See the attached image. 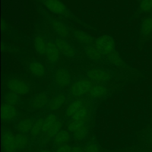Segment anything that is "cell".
I'll return each mask as SVG.
<instances>
[{
	"label": "cell",
	"instance_id": "4",
	"mask_svg": "<svg viewBox=\"0 0 152 152\" xmlns=\"http://www.w3.org/2000/svg\"><path fill=\"white\" fill-rule=\"evenodd\" d=\"M87 78L91 81L97 83H103L109 81L112 78L110 71L100 68H94L88 69L86 73Z\"/></svg>",
	"mask_w": 152,
	"mask_h": 152
},
{
	"label": "cell",
	"instance_id": "27",
	"mask_svg": "<svg viewBox=\"0 0 152 152\" xmlns=\"http://www.w3.org/2000/svg\"><path fill=\"white\" fill-rule=\"evenodd\" d=\"M43 119L42 118L37 119L33 124V127L30 131V135L32 137H36L39 135L40 132H42Z\"/></svg>",
	"mask_w": 152,
	"mask_h": 152
},
{
	"label": "cell",
	"instance_id": "19",
	"mask_svg": "<svg viewBox=\"0 0 152 152\" xmlns=\"http://www.w3.org/2000/svg\"><path fill=\"white\" fill-rule=\"evenodd\" d=\"M107 93V88L104 86L99 84L93 86L88 93V94L92 98L98 99L104 96Z\"/></svg>",
	"mask_w": 152,
	"mask_h": 152
},
{
	"label": "cell",
	"instance_id": "26",
	"mask_svg": "<svg viewBox=\"0 0 152 152\" xmlns=\"http://www.w3.org/2000/svg\"><path fill=\"white\" fill-rule=\"evenodd\" d=\"M86 125V121L72 119L68 125V129L71 132H75Z\"/></svg>",
	"mask_w": 152,
	"mask_h": 152
},
{
	"label": "cell",
	"instance_id": "2",
	"mask_svg": "<svg viewBox=\"0 0 152 152\" xmlns=\"http://www.w3.org/2000/svg\"><path fill=\"white\" fill-rule=\"evenodd\" d=\"M94 46L102 55L107 56L115 51V43L113 38L108 34H103L96 39Z\"/></svg>",
	"mask_w": 152,
	"mask_h": 152
},
{
	"label": "cell",
	"instance_id": "20",
	"mask_svg": "<svg viewBox=\"0 0 152 152\" xmlns=\"http://www.w3.org/2000/svg\"><path fill=\"white\" fill-rule=\"evenodd\" d=\"M84 106V102L82 100H80V99L75 100L71 103H70L66 107V111H65V115L68 117L72 118L74 116V115Z\"/></svg>",
	"mask_w": 152,
	"mask_h": 152
},
{
	"label": "cell",
	"instance_id": "30",
	"mask_svg": "<svg viewBox=\"0 0 152 152\" xmlns=\"http://www.w3.org/2000/svg\"><path fill=\"white\" fill-rule=\"evenodd\" d=\"M88 134V128L86 125L73 133V138L77 141H81L86 138Z\"/></svg>",
	"mask_w": 152,
	"mask_h": 152
},
{
	"label": "cell",
	"instance_id": "6",
	"mask_svg": "<svg viewBox=\"0 0 152 152\" xmlns=\"http://www.w3.org/2000/svg\"><path fill=\"white\" fill-rule=\"evenodd\" d=\"M53 81L56 87L65 88L71 84V76L66 69L60 67L54 72Z\"/></svg>",
	"mask_w": 152,
	"mask_h": 152
},
{
	"label": "cell",
	"instance_id": "22",
	"mask_svg": "<svg viewBox=\"0 0 152 152\" xmlns=\"http://www.w3.org/2000/svg\"><path fill=\"white\" fill-rule=\"evenodd\" d=\"M34 122L30 119H25L20 121L17 125V129L20 133L30 132Z\"/></svg>",
	"mask_w": 152,
	"mask_h": 152
},
{
	"label": "cell",
	"instance_id": "23",
	"mask_svg": "<svg viewBox=\"0 0 152 152\" xmlns=\"http://www.w3.org/2000/svg\"><path fill=\"white\" fill-rule=\"evenodd\" d=\"M15 139L17 150L24 149L28 145V137L24 133H18L16 134L15 135Z\"/></svg>",
	"mask_w": 152,
	"mask_h": 152
},
{
	"label": "cell",
	"instance_id": "8",
	"mask_svg": "<svg viewBox=\"0 0 152 152\" xmlns=\"http://www.w3.org/2000/svg\"><path fill=\"white\" fill-rule=\"evenodd\" d=\"M60 54L61 53L55 42L51 40L48 41L46 52V56L48 62L51 65H55L58 62Z\"/></svg>",
	"mask_w": 152,
	"mask_h": 152
},
{
	"label": "cell",
	"instance_id": "33",
	"mask_svg": "<svg viewBox=\"0 0 152 152\" xmlns=\"http://www.w3.org/2000/svg\"><path fill=\"white\" fill-rule=\"evenodd\" d=\"M84 152H99V147L94 143L89 144L85 148Z\"/></svg>",
	"mask_w": 152,
	"mask_h": 152
},
{
	"label": "cell",
	"instance_id": "3",
	"mask_svg": "<svg viewBox=\"0 0 152 152\" xmlns=\"http://www.w3.org/2000/svg\"><path fill=\"white\" fill-rule=\"evenodd\" d=\"M42 3L49 11L55 14L66 18L70 16L68 9L60 0H42Z\"/></svg>",
	"mask_w": 152,
	"mask_h": 152
},
{
	"label": "cell",
	"instance_id": "12",
	"mask_svg": "<svg viewBox=\"0 0 152 152\" xmlns=\"http://www.w3.org/2000/svg\"><path fill=\"white\" fill-rule=\"evenodd\" d=\"M28 68L31 74L37 77H43L46 74V68L44 65L36 60L29 63Z\"/></svg>",
	"mask_w": 152,
	"mask_h": 152
},
{
	"label": "cell",
	"instance_id": "15",
	"mask_svg": "<svg viewBox=\"0 0 152 152\" xmlns=\"http://www.w3.org/2000/svg\"><path fill=\"white\" fill-rule=\"evenodd\" d=\"M47 43L45 39L40 35H37L34 37L33 40L34 47L36 52L39 55H46L47 49Z\"/></svg>",
	"mask_w": 152,
	"mask_h": 152
},
{
	"label": "cell",
	"instance_id": "39",
	"mask_svg": "<svg viewBox=\"0 0 152 152\" xmlns=\"http://www.w3.org/2000/svg\"><path fill=\"white\" fill-rule=\"evenodd\" d=\"M140 1H141V0H140Z\"/></svg>",
	"mask_w": 152,
	"mask_h": 152
},
{
	"label": "cell",
	"instance_id": "25",
	"mask_svg": "<svg viewBox=\"0 0 152 152\" xmlns=\"http://www.w3.org/2000/svg\"><path fill=\"white\" fill-rule=\"evenodd\" d=\"M57 121V116L55 114H49L46 116L43 119L42 132H47Z\"/></svg>",
	"mask_w": 152,
	"mask_h": 152
},
{
	"label": "cell",
	"instance_id": "7",
	"mask_svg": "<svg viewBox=\"0 0 152 152\" xmlns=\"http://www.w3.org/2000/svg\"><path fill=\"white\" fill-rule=\"evenodd\" d=\"M55 43L62 55L67 58H72L75 55V49L65 39L58 37L55 39Z\"/></svg>",
	"mask_w": 152,
	"mask_h": 152
},
{
	"label": "cell",
	"instance_id": "17",
	"mask_svg": "<svg viewBox=\"0 0 152 152\" xmlns=\"http://www.w3.org/2000/svg\"><path fill=\"white\" fill-rule=\"evenodd\" d=\"M140 34L144 38L152 35V17H146L142 20L140 25Z\"/></svg>",
	"mask_w": 152,
	"mask_h": 152
},
{
	"label": "cell",
	"instance_id": "11",
	"mask_svg": "<svg viewBox=\"0 0 152 152\" xmlns=\"http://www.w3.org/2000/svg\"><path fill=\"white\" fill-rule=\"evenodd\" d=\"M18 112L14 105L4 103L1 106V118L4 121L14 120L17 116Z\"/></svg>",
	"mask_w": 152,
	"mask_h": 152
},
{
	"label": "cell",
	"instance_id": "13",
	"mask_svg": "<svg viewBox=\"0 0 152 152\" xmlns=\"http://www.w3.org/2000/svg\"><path fill=\"white\" fill-rule=\"evenodd\" d=\"M73 36L79 43L86 46L91 45L94 42L93 37L90 34L80 30L73 31Z\"/></svg>",
	"mask_w": 152,
	"mask_h": 152
},
{
	"label": "cell",
	"instance_id": "10",
	"mask_svg": "<svg viewBox=\"0 0 152 152\" xmlns=\"http://www.w3.org/2000/svg\"><path fill=\"white\" fill-rule=\"evenodd\" d=\"M50 23L53 30L58 35L59 37L66 39L69 36L70 31L65 23L54 18L50 20Z\"/></svg>",
	"mask_w": 152,
	"mask_h": 152
},
{
	"label": "cell",
	"instance_id": "34",
	"mask_svg": "<svg viewBox=\"0 0 152 152\" xmlns=\"http://www.w3.org/2000/svg\"><path fill=\"white\" fill-rule=\"evenodd\" d=\"M72 148L68 144H65L58 146L55 152H71Z\"/></svg>",
	"mask_w": 152,
	"mask_h": 152
},
{
	"label": "cell",
	"instance_id": "32",
	"mask_svg": "<svg viewBox=\"0 0 152 152\" xmlns=\"http://www.w3.org/2000/svg\"><path fill=\"white\" fill-rule=\"evenodd\" d=\"M5 100L7 103L14 105L19 101V95L15 93L10 91L5 94Z\"/></svg>",
	"mask_w": 152,
	"mask_h": 152
},
{
	"label": "cell",
	"instance_id": "16",
	"mask_svg": "<svg viewBox=\"0 0 152 152\" xmlns=\"http://www.w3.org/2000/svg\"><path fill=\"white\" fill-rule=\"evenodd\" d=\"M84 52L87 58L94 62H100L102 58V54L97 49V48L93 45L86 46L84 48Z\"/></svg>",
	"mask_w": 152,
	"mask_h": 152
},
{
	"label": "cell",
	"instance_id": "21",
	"mask_svg": "<svg viewBox=\"0 0 152 152\" xmlns=\"http://www.w3.org/2000/svg\"><path fill=\"white\" fill-rule=\"evenodd\" d=\"M70 138V134L67 131L61 130L53 138V144L56 146L67 144Z\"/></svg>",
	"mask_w": 152,
	"mask_h": 152
},
{
	"label": "cell",
	"instance_id": "5",
	"mask_svg": "<svg viewBox=\"0 0 152 152\" xmlns=\"http://www.w3.org/2000/svg\"><path fill=\"white\" fill-rule=\"evenodd\" d=\"M7 86L10 91L18 95H26L30 91L28 84L24 81L18 78H10L7 82Z\"/></svg>",
	"mask_w": 152,
	"mask_h": 152
},
{
	"label": "cell",
	"instance_id": "38",
	"mask_svg": "<svg viewBox=\"0 0 152 152\" xmlns=\"http://www.w3.org/2000/svg\"><path fill=\"white\" fill-rule=\"evenodd\" d=\"M141 152H150V151H141Z\"/></svg>",
	"mask_w": 152,
	"mask_h": 152
},
{
	"label": "cell",
	"instance_id": "31",
	"mask_svg": "<svg viewBox=\"0 0 152 152\" xmlns=\"http://www.w3.org/2000/svg\"><path fill=\"white\" fill-rule=\"evenodd\" d=\"M140 11L142 12H149L152 11V0H141L139 4Z\"/></svg>",
	"mask_w": 152,
	"mask_h": 152
},
{
	"label": "cell",
	"instance_id": "24",
	"mask_svg": "<svg viewBox=\"0 0 152 152\" xmlns=\"http://www.w3.org/2000/svg\"><path fill=\"white\" fill-rule=\"evenodd\" d=\"M107 59L108 61L113 65L118 66V67H124L125 65V63L119 53L114 51L111 53L109 55L107 56Z\"/></svg>",
	"mask_w": 152,
	"mask_h": 152
},
{
	"label": "cell",
	"instance_id": "29",
	"mask_svg": "<svg viewBox=\"0 0 152 152\" xmlns=\"http://www.w3.org/2000/svg\"><path fill=\"white\" fill-rule=\"evenodd\" d=\"M88 114V109L84 106L78 110L72 117V119L74 120H81L86 121V119L87 118Z\"/></svg>",
	"mask_w": 152,
	"mask_h": 152
},
{
	"label": "cell",
	"instance_id": "36",
	"mask_svg": "<svg viewBox=\"0 0 152 152\" xmlns=\"http://www.w3.org/2000/svg\"><path fill=\"white\" fill-rule=\"evenodd\" d=\"M6 27H7V26H6L5 21L3 20H1V30H2V31H5L6 29Z\"/></svg>",
	"mask_w": 152,
	"mask_h": 152
},
{
	"label": "cell",
	"instance_id": "28",
	"mask_svg": "<svg viewBox=\"0 0 152 152\" xmlns=\"http://www.w3.org/2000/svg\"><path fill=\"white\" fill-rule=\"evenodd\" d=\"M62 127V123L60 121L58 120L47 132L48 137L49 138H54L55 136L60 131H61Z\"/></svg>",
	"mask_w": 152,
	"mask_h": 152
},
{
	"label": "cell",
	"instance_id": "37",
	"mask_svg": "<svg viewBox=\"0 0 152 152\" xmlns=\"http://www.w3.org/2000/svg\"><path fill=\"white\" fill-rule=\"evenodd\" d=\"M40 152H52L50 150H47V149H46V150H42V151H40Z\"/></svg>",
	"mask_w": 152,
	"mask_h": 152
},
{
	"label": "cell",
	"instance_id": "14",
	"mask_svg": "<svg viewBox=\"0 0 152 152\" xmlns=\"http://www.w3.org/2000/svg\"><path fill=\"white\" fill-rule=\"evenodd\" d=\"M48 97L45 93H40L36 95L31 101V105L34 109H40L48 103Z\"/></svg>",
	"mask_w": 152,
	"mask_h": 152
},
{
	"label": "cell",
	"instance_id": "1",
	"mask_svg": "<svg viewBox=\"0 0 152 152\" xmlns=\"http://www.w3.org/2000/svg\"><path fill=\"white\" fill-rule=\"evenodd\" d=\"M93 87L92 81L88 78H80L74 82L69 87V94L74 97H80L89 93Z\"/></svg>",
	"mask_w": 152,
	"mask_h": 152
},
{
	"label": "cell",
	"instance_id": "18",
	"mask_svg": "<svg viewBox=\"0 0 152 152\" xmlns=\"http://www.w3.org/2000/svg\"><path fill=\"white\" fill-rule=\"evenodd\" d=\"M66 97L64 94H59L54 96L49 102L48 107L51 110H56L61 107L65 103Z\"/></svg>",
	"mask_w": 152,
	"mask_h": 152
},
{
	"label": "cell",
	"instance_id": "9",
	"mask_svg": "<svg viewBox=\"0 0 152 152\" xmlns=\"http://www.w3.org/2000/svg\"><path fill=\"white\" fill-rule=\"evenodd\" d=\"M2 144L5 152H15L17 149L15 135L9 131L2 133Z\"/></svg>",
	"mask_w": 152,
	"mask_h": 152
},
{
	"label": "cell",
	"instance_id": "35",
	"mask_svg": "<svg viewBox=\"0 0 152 152\" xmlns=\"http://www.w3.org/2000/svg\"><path fill=\"white\" fill-rule=\"evenodd\" d=\"M71 152H84V150L81 147L75 145L72 147Z\"/></svg>",
	"mask_w": 152,
	"mask_h": 152
}]
</instances>
